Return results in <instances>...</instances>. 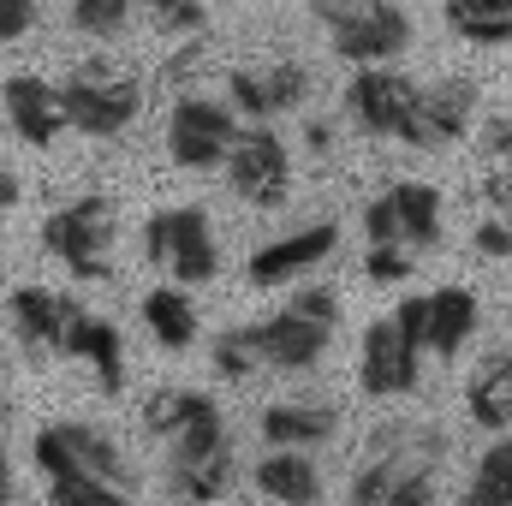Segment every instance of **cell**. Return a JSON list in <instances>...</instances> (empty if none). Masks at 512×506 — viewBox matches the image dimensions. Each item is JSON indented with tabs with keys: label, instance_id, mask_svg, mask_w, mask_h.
<instances>
[{
	"label": "cell",
	"instance_id": "cell-10",
	"mask_svg": "<svg viewBox=\"0 0 512 506\" xmlns=\"http://www.w3.org/2000/svg\"><path fill=\"white\" fill-rule=\"evenodd\" d=\"M0 102H6L12 131H18L24 143H36V149H48V143L60 137V126H66L60 90H54L48 78H36V72H12V78L0 84Z\"/></svg>",
	"mask_w": 512,
	"mask_h": 506
},
{
	"label": "cell",
	"instance_id": "cell-23",
	"mask_svg": "<svg viewBox=\"0 0 512 506\" xmlns=\"http://www.w3.org/2000/svg\"><path fill=\"white\" fill-rule=\"evenodd\" d=\"M465 405H471L477 429H512V352L489 358L477 370V381L465 387Z\"/></svg>",
	"mask_w": 512,
	"mask_h": 506
},
{
	"label": "cell",
	"instance_id": "cell-19",
	"mask_svg": "<svg viewBox=\"0 0 512 506\" xmlns=\"http://www.w3.org/2000/svg\"><path fill=\"white\" fill-rule=\"evenodd\" d=\"M334 435H340L334 405H298V399H286V405L262 411V441L268 447H322Z\"/></svg>",
	"mask_w": 512,
	"mask_h": 506
},
{
	"label": "cell",
	"instance_id": "cell-5",
	"mask_svg": "<svg viewBox=\"0 0 512 506\" xmlns=\"http://www.w3.org/2000/svg\"><path fill=\"white\" fill-rule=\"evenodd\" d=\"M239 143V108L209 96H179L167 114V155L179 167H221Z\"/></svg>",
	"mask_w": 512,
	"mask_h": 506
},
{
	"label": "cell",
	"instance_id": "cell-7",
	"mask_svg": "<svg viewBox=\"0 0 512 506\" xmlns=\"http://www.w3.org/2000/svg\"><path fill=\"white\" fill-rule=\"evenodd\" d=\"M227 179H233V191L256 203V209H280L286 197H292V155H286V143L274 137V131L256 120L251 131H239V143H233V155H227Z\"/></svg>",
	"mask_w": 512,
	"mask_h": 506
},
{
	"label": "cell",
	"instance_id": "cell-25",
	"mask_svg": "<svg viewBox=\"0 0 512 506\" xmlns=\"http://www.w3.org/2000/svg\"><path fill=\"white\" fill-rule=\"evenodd\" d=\"M143 322H149V334H155L167 352H185V346L197 340V310H191V298L173 292V286H155V292L143 298Z\"/></svg>",
	"mask_w": 512,
	"mask_h": 506
},
{
	"label": "cell",
	"instance_id": "cell-33",
	"mask_svg": "<svg viewBox=\"0 0 512 506\" xmlns=\"http://www.w3.org/2000/svg\"><path fill=\"white\" fill-rule=\"evenodd\" d=\"M364 268H370V280H376V286H399V280L411 274V245H399V239H382V245H370Z\"/></svg>",
	"mask_w": 512,
	"mask_h": 506
},
{
	"label": "cell",
	"instance_id": "cell-31",
	"mask_svg": "<svg viewBox=\"0 0 512 506\" xmlns=\"http://www.w3.org/2000/svg\"><path fill=\"white\" fill-rule=\"evenodd\" d=\"M268 96H274V114L304 108V96H310V72H304V66H292V60L268 66Z\"/></svg>",
	"mask_w": 512,
	"mask_h": 506
},
{
	"label": "cell",
	"instance_id": "cell-14",
	"mask_svg": "<svg viewBox=\"0 0 512 506\" xmlns=\"http://www.w3.org/2000/svg\"><path fill=\"white\" fill-rule=\"evenodd\" d=\"M66 358H84L96 381H102V393H120L126 387V352H120V334H114V322H96L84 304H66V346H60Z\"/></svg>",
	"mask_w": 512,
	"mask_h": 506
},
{
	"label": "cell",
	"instance_id": "cell-26",
	"mask_svg": "<svg viewBox=\"0 0 512 506\" xmlns=\"http://www.w3.org/2000/svg\"><path fill=\"white\" fill-rule=\"evenodd\" d=\"M471 506H507L512 501V441H495L483 459H477V477L465 489Z\"/></svg>",
	"mask_w": 512,
	"mask_h": 506
},
{
	"label": "cell",
	"instance_id": "cell-45",
	"mask_svg": "<svg viewBox=\"0 0 512 506\" xmlns=\"http://www.w3.org/2000/svg\"><path fill=\"white\" fill-rule=\"evenodd\" d=\"M0 423H6V417H0Z\"/></svg>",
	"mask_w": 512,
	"mask_h": 506
},
{
	"label": "cell",
	"instance_id": "cell-36",
	"mask_svg": "<svg viewBox=\"0 0 512 506\" xmlns=\"http://www.w3.org/2000/svg\"><path fill=\"white\" fill-rule=\"evenodd\" d=\"M30 24H36V0H0V48L30 36Z\"/></svg>",
	"mask_w": 512,
	"mask_h": 506
},
{
	"label": "cell",
	"instance_id": "cell-4",
	"mask_svg": "<svg viewBox=\"0 0 512 506\" xmlns=\"http://www.w3.org/2000/svg\"><path fill=\"white\" fill-rule=\"evenodd\" d=\"M143 251H149V262L173 268L185 286H203L221 268V251H215V233H209L203 209H155L149 227H143Z\"/></svg>",
	"mask_w": 512,
	"mask_h": 506
},
{
	"label": "cell",
	"instance_id": "cell-29",
	"mask_svg": "<svg viewBox=\"0 0 512 506\" xmlns=\"http://www.w3.org/2000/svg\"><path fill=\"white\" fill-rule=\"evenodd\" d=\"M227 96L245 120H274V96H268V72H227Z\"/></svg>",
	"mask_w": 512,
	"mask_h": 506
},
{
	"label": "cell",
	"instance_id": "cell-22",
	"mask_svg": "<svg viewBox=\"0 0 512 506\" xmlns=\"http://www.w3.org/2000/svg\"><path fill=\"white\" fill-rule=\"evenodd\" d=\"M435 298V322H429V358H459L471 328H477V298L465 286H441Z\"/></svg>",
	"mask_w": 512,
	"mask_h": 506
},
{
	"label": "cell",
	"instance_id": "cell-15",
	"mask_svg": "<svg viewBox=\"0 0 512 506\" xmlns=\"http://www.w3.org/2000/svg\"><path fill=\"white\" fill-rule=\"evenodd\" d=\"M334 245H340V233H334L328 221H316V227H304V233H292V239H274V245L251 251V268H245V274H251V286H280V280L316 268Z\"/></svg>",
	"mask_w": 512,
	"mask_h": 506
},
{
	"label": "cell",
	"instance_id": "cell-35",
	"mask_svg": "<svg viewBox=\"0 0 512 506\" xmlns=\"http://www.w3.org/2000/svg\"><path fill=\"white\" fill-rule=\"evenodd\" d=\"M292 310H304L310 322H328V328H334V322H340V292L310 286V292H298V298H292Z\"/></svg>",
	"mask_w": 512,
	"mask_h": 506
},
{
	"label": "cell",
	"instance_id": "cell-20",
	"mask_svg": "<svg viewBox=\"0 0 512 506\" xmlns=\"http://www.w3.org/2000/svg\"><path fill=\"white\" fill-rule=\"evenodd\" d=\"M60 435H66V447H72V465H78V471L108 477L120 495H131V489H137V477H131L126 453L114 447V435H102V429H90V423H60Z\"/></svg>",
	"mask_w": 512,
	"mask_h": 506
},
{
	"label": "cell",
	"instance_id": "cell-28",
	"mask_svg": "<svg viewBox=\"0 0 512 506\" xmlns=\"http://www.w3.org/2000/svg\"><path fill=\"white\" fill-rule=\"evenodd\" d=\"M131 24V0H72V30L96 36V42H114Z\"/></svg>",
	"mask_w": 512,
	"mask_h": 506
},
{
	"label": "cell",
	"instance_id": "cell-21",
	"mask_svg": "<svg viewBox=\"0 0 512 506\" xmlns=\"http://www.w3.org/2000/svg\"><path fill=\"white\" fill-rule=\"evenodd\" d=\"M233 489V447H215L203 459H167V495L179 501H215Z\"/></svg>",
	"mask_w": 512,
	"mask_h": 506
},
{
	"label": "cell",
	"instance_id": "cell-6",
	"mask_svg": "<svg viewBox=\"0 0 512 506\" xmlns=\"http://www.w3.org/2000/svg\"><path fill=\"white\" fill-rule=\"evenodd\" d=\"M346 108L358 114V126L376 131V137H399L417 149V108H423V90L405 78V72H387V66H364L352 84H346Z\"/></svg>",
	"mask_w": 512,
	"mask_h": 506
},
{
	"label": "cell",
	"instance_id": "cell-12",
	"mask_svg": "<svg viewBox=\"0 0 512 506\" xmlns=\"http://www.w3.org/2000/svg\"><path fill=\"white\" fill-rule=\"evenodd\" d=\"M417 346L399 334V322L382 316L370 334H364V393H376V399H399V393H411L417 387Z\"/></svg>",
	"mask_w": 512,
	"mask_h": 506
},
{
	"label": "cell",
	"instance_id": "cell-11",
	"mask_svg": "<svg viewBox=\"0 0 512 506\" xmlns=\"http://www.w3.org/2000/svg\"><path fill=\"white\" fill-rule=\"evenodd\" d=\"M405 42H411V18L387 0H376L364 18L334 30V54L352 60V66H387L393 54H405Z\"/></svg>",
	"mask_w": 512,
	"mask_h": 506
},
{
	"label": "cell",
	"instance_id": "cell-37",
	"mask_svg": "<svg viewBox=\"0 0 512 506\" xmlns=\"http://www.w3.org/2000/svg\"><path fill=\"white\" fill-rule=\"evenodd\" d=\"M376 0H310V12L328 24V30H340V24H352V18H364Z\"/></svg>",
	"mask_w": 512,
	"mask_h": 506
},
{
	"label": "cell",
	"instance_id": "cell-18",
	"mask_svg": "<svg viewBox=\"0 0 512 506\" xmlns=\"http://www.w3.org/2000/svg\"><path fill=\"white\" fill-rule=\"evenodd\" d=\"M256 489H262L268 501L310 506V501H322V471H316L310 447H274V453L256 465Z\"/></svg>",
	"mask_w": 512,
	"mask_h": 506
},
{
	"label": "cell",
	"instance_id": "cell-42",
	"mask_svg": "<svg viewBox=\"0 0 512 506\" xmlns=\"http://www.w3.org/2000/svg\"><path fill=\"white\" fill-rule=\"evenodd\" d=\"M18 197H24L18 173H6V167H0V209H18Z\"/></svg>",
	"mask_w": 512,
	"mask_h": 506
},
{
	"label": "cell",
	"instance_id": "cell-40",
	"mask_svg": "<svg viewBox=\"0 0 512 506\" xmlns=\"http://www.w3.org/2000/svg\"><path fill=\"white\" fill-rule=\"evenodd\" d=\"M483 155H489V161L512 155V120H489V126H483Z\"/></svg>",
	"mask_w": 512,
	"mask_h": 506
},
{
	"label": "cell",
	"instance_id": "cell-44",
	"mask_svg": "<svg viewBox=\"0 0 512 506\" xmlns=\"http://www.w3.org/2000/svg\"><path fill=\"white\" fill-rule=\"evenodd\" d=\"M12 495V465H6V453H0V501Z\"/></svg>",
	"mask_w": 512,
	"mask_h": 506
},
{
	"label": "cell",
	"instance_id": "cell-3",
	"mask_svg": "<svg viewBox=\"0 0 512 506\" xmlns=\"http://www.w3.org/2000/svg\"><path fill=\"white\" fill-rule=\"evenodd\" d=\"M143 429L161 435L173 459H203V453L227 447L221 405H215L209 393H191V387H161V393L143 405Z\"/></svg>",
	"mask_w": 512,
	"mask_h": 506
},
{
	"label": "cell",
	"instance_id": "cell-13",
	"mask_svg": "<svg viewBox=\"0 0 512 506\" xmlns=\"http://www.w3.org/2000/svg\"><path fill=\"white\" fill-rule=\"evenodd\" d=\"M352 501L358 506H429L435 501V465H405L370 453V465L352 477Z\"/></svg>",
	"mask_w": 512,
	"mask_h": 506
},
{
	"label": "cell",
	"instance_id": "cell-1",
	"mask_svg": "<svg viewBox=\"0 0 512 506\" xmlns=\"http://www.w3.org/2000/svg\"><path fill=\"white\" fill-rule=\"evenodd\" d=\"M114 233H120V215H114L108 197H78V203H66V209H54V215L42 221L48 256H60L78 280H102V274H108V245H114Z\"/></svg>",
	"mask_w": 512,
	"mask_h": 506
},
{
	"label": "cell",
	"instance_id": "cell-30",
	"mask_svg": "<svg viewBox=\"0 0 512 506\" xmlns=\"http://www.w3.org/2000/svg\"><path fill=\"white\" fill-rule=\"evenodd\" d=\"M256 364H262V352H256L251 328H233V334H221V340H215V370H221L227 381H245Z\"/></svg>",
	"mask_w": 512,
	"mask_h": 506
},
{
	"label": "cell",
	"instance_id": "cell-24",
	"mask_svg": "<svg viewBox=\"0 0 512 506\" xmlns=\"http://www.w3.org/2000/svg\"><path fill=\"white\" fill-rule=\"evenodd\" d=\"M447 24L477 42V48H507L512 42V0H447Z\"/></svg>",
	"mask_w": 512,
	"mask_h": 506
},
{
	"label": "cell",
	"instance_id": "cell-9",
	"mask_svg": "<svg viewBox=\"0 0 512 506\" xmlns=\"http://www.w3.org/2000/svg\"><path fill=\"white\" fill-rule=\"evenodd\" d=\"M256 334V352H262V364L268 370H280V376H298V370H316L322 364V352H328V322H310L304 310H280V316H268V322H251Z\"/></svg>",
	"mask_w": 512,
	"mask_h": 506
},
{
	"label": "cell",
	"instance_id": "cell-41",
	"mask_svg": "<svg viewBox=\"0 0 512 506\" xmlns=\"http://www.w3.org/2000/svg\"><path fill=\"white\" fill-rule=\"evenodd\" d=\"M483 197H489L495 209H512V173H489V179H483Z\"/></svg>",
	"mask_w": 512,
	"mask_h": 506
},
{
	"label": "cell",
	"instance_id": "cell-16",
	"mask_svg": "<svg viewBox=\"0 0 512 506\" xmlns=\"http://www.w3.org/2000/svg\"><path fill=\"white\" fill-rule=\"evenodd\" d=\"M471 108H477V84H471V78H447V84L423 90V108H417V149H447L453 137H465Z\"/></svg>",
	"mask_w": 512,
	"mask_h": 506
},
{
	"label": "cell",
	"instance_id": "cell-8",
	"mask_svg": "<svg viewBox=\"0 0 512 506\" xmlns=\"http://www.w3.org/2000/svg\"><path fill=\"white\" fill-rule=\"evenodd\" d=\"M364 233H370V245L399 239L411 251H435L441 245V191L435 185H393L364 209Z\"/></svg>",
	"mask_w": 512,
	"mask_h": 506
},
{
	"label": "cell",
	"instance_id": "cell-38",
	"mask_svg": "<svg viewBox=\"0 0 512 506\" xmlns=\"http://www.w3.org/2000/svg\"><path fill=\"white\" fill-rule=\"evenodd\" d=\"M203 54H209V30H203V36H185V48H179V54H173V60H167L161 72H167V78H185V72H191V66L203 60Z\"/></svg>",
	"mask_w": 512,
	"mask_h": 506
},
{
	"label": "cell",
	"instance_id": "cell-27",
	"mask_svg": "<svg viewBox=\"0 0 512 506\" xmlns=\"http://www.w3.org/2000/svg\"><path fill=\"white\" fill-rule=\"evenodd\" d=\"M143 12H149V24H155L161 36H173V42L209 30V6H203V0H143Z\"/></svg>",
	"mask_w": 512,
	"mask_h": 506
},
{
	"label": "cell",
	"instance_id": "cell-32",
	"mask_svg": "<svg viewBox=\"0 0 512 506\" xmlns=\"http://www.w3.org/2000/svg\"><path fill=\"white\" fill-rule=\"evenodd\" d=\"M48 495L66 506V501H108V495H120L108 477H96V471H60V477H48Z\"/></svg>",
	"mask_w": 512,
	"mask_h": 506
},
{
	"label": "cell",
	"instance_id": "cell-17",
	"mask_svg": "<svg viewBox=\"0 0 512 506\" xmlns=\"http://www.w3.org/2000/svg\"><path fill=\"white\" fill-rule=\"evenodd\" d=\"M12 328H18V346L30 358H48L66 346V298H54L48 286H18L12 292Z\"/></svg>",
	"mask_w": 512,
	"mask_h": 506
},
{
	"label": "cell",
	"instance_id": "cell-2",
	"mask_svg": "<svg viewBox=\"0 0 512 506\" xmlns=\"http://www.w3.org/2000/svg\"><path fill=\"white\" fill-rule=\"evenodd\" d=\"M60 102H66V126H78L84 137H120L137 120V108H143V90L131 84L126 72L90 60V66H78L66 78Z\"/></svg>",
	"mask_w": 512,
	"mask_h": 506
},
{
	"label": "cell",
	"instance_id": "cell-43",
	"mask_svg": "<svg viewBox=\"0 0 512 506\" xmlns=\"http://www.w3.org/2000/svg\"><path fill=\"white\" fill-rule=\"evenodd\" d=\"M304 137H310V149H316V155H328V149H334V131L322 126V120H316V126L304 131Z\"/></svg>",
	"mask_w": 512,
	"mask_h": 506
},
{
	"label": "cell",
	"instance_id": "cell-39",
	"mask_svg": "<svg viewBox=\"0 0 512 506\" xmlns=\"http://www.w3.org/2000/svg\"><path fill=\"white\" fill-rule=\"evenodd\" d=\"M477 251L483 256H512V227L507 221H483V227H477Z\"/></svg>",
	"mask_w": 512,
	"mask_h": 506
},
{
	"label": "cell",
	"instance_id": "cell-34",
	"mask_svg": "<svg viewBox=\"0 0 512 506\" xmlns=\"http://www.w3.org/2000/svg\"><path fill=\"white\" fill-rule=\"evenodd\" d=\"M393 322H399V334L429 358V322H435V298H399V310H393Z\"/></svg>",
	"mask_w": 512,
	"mask_h": 506
}]
</instances>
